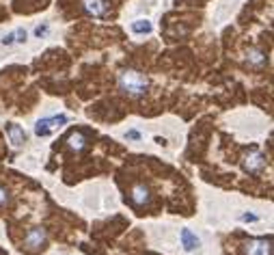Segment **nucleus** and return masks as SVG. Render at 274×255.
Returning a JSON list of instances; mask_svg holds the SVG:
<instances>
[{
  "label": "nucleus",
  "mask_w": 274,
  "mask_h": 255,
  "mask_svg": "<svg viewBox=\"0 0 274 255\" xmlns=\"http://www.w3.org/2000/svg\"><path fill=\"white\" fill-rule=\"evenodd\" d=\"M119 89L126 93L128 97H134V100H138L147 93L149 89V82L147 78L140 74V71L136 69H123L119 74Z\"/></svg>",
  "instance_id": "obj_1"
},
{
  "label": "nucleus",
  "mask_w": 274,
  "mask_h": 255,
  "mask_svg": "<svg viewBox=\"0 0 274 255\" xmlns=\"http://www.w3.org/2000/svg\"><path fill=\"white\" fill-rule=\"evenodd\" d=\"M45 243H48V232L41 227H32L24 238V249L28 253H39L45 247Z\"/></svg>",
  "instance_id": "obj_2"
},
{
  "label": "nucleus",
  "mask_w": 274,
  "mask_h": 255,
  "mask_svg": "<svg viewBox=\"0 0 274 255\" xmlns=\"http://www.w3.org/2000/svg\"><path fill=\"white\" fill-rule=\"evenodd\" d=\"M242 167H244L249 173H262L264 167H266V156L259 152V149H251V152L244 154Z\"/></svg>",
  "instance_id": "obj_3"
},
{
  "label": "nucleus",
  "mask_w": 274,
  "mask_h": 255,
  "mask_svg": "<svg viewBox=\"0 0 274 255\" xmlns=\"http://www.w3.org/2000/svg\"><path fill=\"white\" fill-rule=\"evenodd\" d=\"M244 255H272V236L249 240L244 245Z\"/></svg>",
  "instance_id": "obj_4"
},
{
  "label": "nucleus",
  "mask_w": 274,
  "mask_h": 255,
  "mask_svg": "<svg viewBox=\"0 0 274 255\" xmlns=\"http://www.w3.org/2000/svg\"><path fill=\"white\" fill-rule=\"evenodd\" d=\"M67 123V117L65 115H58V117H50V119H39L37 126H35V134L37 136H48L52 134L56 128H61Z\"/></svg>",
  "instance_id": "obj_5"
},
{
  "label": "nucleus",
  "mask_w": 274,
  "mask_h": 255,
  "mask_svg": "<svg viewBox=\"0 0 274 255\" xmlns=\"http://www.w3.org/2000/svg\"><path fill=\"white\" fill-rule=\"evenodd\" d=\"M82 6H84V11L93 17H104L108 11L106 0H82Z\"/></svg>",
  "instance_id": "obj_6"
},
{
  "label": "nucleus",
  "mask_w": 274,
  "mask_h": 255,
  "mask_svg": "<svg viewBox=\"0 0 274 255\" xmlns=\"http://www.w3.org/2000/svg\"><path fill=\"white\" fill-rule=\"evenodd\" d=\"M130 197H132V204L134 206H147L149 201H151V195H149V188L145 184H134Z\"/></svg>",
  "instance_id": "obj_7"
},
{
  "label": "nucleus",
  "mask_w": 274,
  "mask_h": 255,
  "mask_svg": "<svg viewBox=\"0 0 274 255\" xmlns=\"http://www.w3.org/2000/svg\"><path fill=\"white\" fill-rule=\"evenodd\" d=\"M266 52L264 50H259V48H249L246 50V65L249 67H255V69H259V67H264L266 65Z\"/></svg>",
  "instance_id": "obj_8"
},
{
  "label": "nucleus",
  "mask_w": 274,
  "mask_h": 255,
  "mask_svg": "<svg viewBox=\"0 0 274 255\" xmlns=\"http://www.w3.org/2000/svg\"><path fill=\"white\" fill-rule=\"evenodd\" d=\"M87 143H89L87 134H84V132H80V130H76V132H71V134L67 136V145H69L71 149H74L76 154L84 152V147H87Z\"/></svg>",
  "instance_id": "obj_9"
},
{
  "label": "nucleus",
  "mask_w": 274,
  "mask_h": 255,
  "mask_svg": "<svg viewBox=\"0 0 274 255\" xmlns=\"http://www.w3.org/2000/svg\"><path fill=\"white\" fill-rule=\"evenodd\" d=\"M6 134H9V139L11 143L15 147H22L24 145V141H26V134H24V130L15 126V123H6Z\"/></svg>",
  "instance_id": "obj_10"
},
{
  "label": "nucleus",
  "mask_w": 274,
  "mask_h": 255,
  "mask_svg": "<svg viewBox=\"0 0 274 255\" xmlns=\"http://www.w3.org/2000/svg\"><path fill=\"white\" fill-rule=\"evenodd\" d=\"M181 243H184V249L186 251H194L199 247V238L194 236L190 230H181Z\"/></svg>",
  "instance_id": "obj_11"
},
{
  "label": "nucleus",
  "mask_w": 274,
  "mask_h": 255,
  "mask_svg": "<svg viewBox=\"0 0 274 255\" xmlns=\"http://www.w3.org/2000/svg\"><path fill=\"white\" fill-rule=\"evenodd\" d=\"M132 30L136 35H147V32H151V24H149L147 19H138V22L132 24Z\"/></svg>",
  "instance_id": "obj_12"
},
{
  "label": "nucleus",
  "mask_w": 274,
  "mask_h": 255,
  "mask_svg": "<svg viewBox=\"0 0 274 255\" xmlns=\"http://www.w3.org/2000/svg\"><path fill=\"white\" fill-rule=\"evenodd\" d=\"M6 204H9V193H6V188L0 186V208L6 206Z\"/></svg>",
  "instance_id": "obj_13"
},
{
  "label": "nucleus",
  "mask_w": 274,
  "mask_h": 255,
  "mask_svg": "<svg viewBox=\"0 0 274 255\" xmlns=\"http://www.w3.org/2000/svg\"><path fill=\"white\" fill-rule=\"evenodd\" d=\"M15 37H17L15 41H22V43H24V41H26V30H24V28H17V30H15Z\"/></svg>",
  "instance_id": "obj_14"
},
{
  "label": "nucleus",
  "mask_w": 274,
  "mask_h": 255,
  "mask_svg": "<svg viewBox=\"0 0 274 255\" xmlns=\"http://www.w3.org/2000/svg\"><path fill=\"white\" fill-rule=\"evenodd\" d=\"M242 221L244 223H255V221H259V219L255 217V214H242Z\"/></svg>",
  "instance_id": "obj_15"
},
{
  "label": "nucleus",
  "mask_w": 274,
  "mask_h": 255,
  "mask_svg": "<svg viewBox=\"0 0 274 255\" xmlns=\"http://www.w3.org/2000/svg\"><path fill=\"white\" fill-rule=\"evenodd\" d=\"M126 139H132V141H138V139H140V132H136V130H130V132L126 134Z\"/></svg>",
  "instance_id": "obj_16"
},
{
  "label": "nucleus",
  "mask_w": 274,
  "mask_h": 255,
  "mask_svg": "<svg viewBox=\"0 0 274 255\" xmlns=\"http://www.w3.org/2000/svg\"><path fill=\"white\" fill-rule=\"evenodd\" d=\"M45 32H48V26H37V28H35V35L37 37H43Z\"/></svg>",
  "instance_id": "obj_17"
},
{
  "label": "nucleus",
  "mask_w": 274,
  "mask_h": 255,
  "mask_svg": "<svg viewBox=\"0 0 274 255\" xmlns=\"http://www.w3.org/2000/svg\"><path fill=\"white\" fill-rule=\"evenodd\" d=\"M13 41H15V32H13V35H6V37L2 39V43H4V45H11Z\"/></svg>",
  "instance_id": "obj_18"
}]
</instances>
